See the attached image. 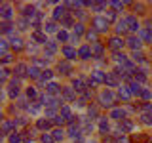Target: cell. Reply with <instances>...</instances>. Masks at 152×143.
Returning <instances> with one entry per match:
<instances>
[{"mask_svg":"<svg viewBox=\"0 0 152 143\" xmlns=\"http://www.w3.org/2000/svg\"><path fill=\"white\" fill-rule=\"evenodd\" d=\"M57 38H59L61 42H66V40H69V35H66L65 31H59V32H57Z\"/></svg>","mask_w":152,"mask_h":143,"instance_id":"38","label":"cell"},{"mask_svg":"<svg viewBox=\"0 0 152 143\" xmlns=\"http://www.w3.org/2000/svg\"><path fill=\"white\" fill-rule=\"evenodd\" d=\"M122 130H126V132L133 130V122L131 120H122Z\"/></svg>","mask_w":152,"mask_h":143,"instance_id":"34","label":"cell"},{"mask_svg":"<svg viewBox=\"0 0 152 143\" xmlns=\"http://www.w3.org/2000/svg\"><path fill=\"white\" fill-rule=\"evenodd\" d=\"M88 113H89V116H97V109H95V107H89Z\"/></svg>","mask_w":152,"mask_h":143,"instance_id":"55","label":"cell"},{"mask_svg":"<svg viewBox=\"0 0 152 143\" xmlns=\"http://www.w3.org/2000/svg\"><path fill=\"white\" fill-rule=\"evenodd\" d=\"M110 4H112L114 10H122L124 8V2H110Z\"/></svg>","mask_w":152,"mask_h":143,"instance_id":"51","label":"cell"},{"mask_svg":"<svg viewBox=\"0 0 152 143\" xmlns=\"http://www.w3.org/2000/svg\"><path fill=\"white\" fill-rule=\"evenodd\" d=\"M0 12H2V17L4 19H10V17H12V6H8V4H4Z\"/></svg>","mask_w":152,"mask_h":143,"instance_id":"25","label":"cell"},{"mask_svg":"<svg viewBox=\"0 0 152 143\" xmlns=\"http://www.w3.org/2000/svg\"><path fill=\"white\" fill-rule=\"evenodd\" d=\"M63 136H65L63 130H55V132H53V139H55V141H61V139H63Z\"/></svg>","mask_w":152,"mask_h":143,"instance_id":"37","label":"cell"},{"mask_svg":"<svg viewBox=\"0 0 152 143\" xmlns=\"http://www.w3.org/2000/svg\"><path fill=\"white\" fill-rule=\"evenodd\" d=\"M0 48H2L4 55H6V50H8V44H6V40H2V44H0Z\"/></svg>","mask_w":152,"mask_h":143,"instance_id":"61","label":"cell"},{"mask_svg":"<svg viewBox=\"0 0 152 143\" xmlns=\"http://www.w3.org/2000/svg\"><path fill=\"white\" fill-rule=\"evenodd\" d=\"M8 74H10V71H8V69H2V82L8 78Z\"/></svg>","mask_w":152,"mask_h":143,"instance_id":"60","label":"cell"},{"mask_svg":"<svg viewBox=\"0 0 152 143\" xmlns=\"http://www.w3.org/2000/svg\"><path fill=\"white\" fill-rule=\"evenodd\" d=\"M34 13H36V8H34V6H27V8H25V15H27V17H32Z\"/></svg>","mask_w":152,"mask_h":143,"instance_id":"35","label":"cell"},{"mask_svg":"<svg viewBox=\"0 0 152 143\" xmlns=\"http://www.w3.org/2000/svg\"><path fill=\"white\" fill-rule=\"evenodd\" d=\"M53 114H55L53 109H46V116H53Z\"/></svg>","mask_w":152,"mask_h":143,"instance_id":"62","label":"cell"},{"mask_svg":"<svg viewBox=\"0 0 152 143\" xmlns=\"http://www.w3.org/2000/svg\"><path fill=\"white\" fill-rule=\"evenodd\" d=\"M91 54L95 57H103V44H99V42L91 44Z\"/></svg>","mask_w":152,"mask_h":143,"instance_id":"14","label":"cell"},{"mask_svg":"<svg viewBox=\"0 0 152 143\" xmlns=\"http://www.w3.org/2000/svg\"><path fill=\"white\" fill-rule=\"evenodd\" d=\"M36 126L40 128V130H50V128H51V122L46 120V118H40V120L36 122Z\"/></svg>","mask_w":152,"mask_h":143,"instance_id":"20","label":"cell"},{"mask_svg":"<svg viewBox=\"0 0 152 143\" xmlns=\"http://www.w3.org/2000/svg\"><path fill=\"white\" fill-rule=\"evenodd\" d=\"M63 55L69 57V59H74V57H76V50H72L70 46H65L63 48Z\"/></svg>","mask_w":152,"mask_h":143,"instance_id":"18","label":"cell"},{"mask_svg":"<svg viewBox=\"0 0 152 143\" xmlns=\"http://www.w3.org/2000/svg\"><path fill=\"white\" fill-rule=\"evenodd\" d=\"M126 44L129 46L133 52H137V50L141 48V38H139V36H129V38L126 40Z\"/></svg>","mask_w":152,"mask_h":143,"instance_id":"5","label":"cell"},{"mask_svg":"<svg viewBox=\"0 0 152 143\" xmlns=\"http://www.w3.org/2000/svg\"><path fill=\"white\" fill-rule=\"evenodd\" d=\"M57 71H59L61 74H70L72 73V65H70L69 61H61V63L57 65Z\"/></svg>","mask_w":152,"mask_h":143,"instance_id":"6","label":"cell"},{"mask_svg":"<svg viewBox=\"0 0 152 143\" xmlns=\"http://www.w3.org/2000/svg\"><path fill=\"white\" fill-rule=\"evenodd\" d=\"M10 141H12V143H19V141H21V136H12Z\"/></svg>","mask_w":152,"mask_h":143,"instance_id":"56","label":"cell"},{"mask_svg":"<svg viewBox=\"0 0 152 143\" xmlns=\"http://www.w3.org/2000/svg\"><path fill=\"white\" fill-rule=\"evenodd\" d=\"M72 88H74V90H78V92H82V90H84V82H82V78H74V80H72Z\"/></svg>","mask_w":152,"mask_h":143,"instance_id":"28","label":"cell"},{"mask_svg":"<svg viewBox=\"0 0 152 143\" xmlns=\"http://www.w3.org/2000/svg\"><path fill=\"white\" fill-rule=\"evenodd\" d=\"M118 94H120V97L124 99V101H127V99H129V97H131V92H129V90H127V88H126V86H122V88H120V90H118Z\"/></svg>","mask_w":152,"mask_h":143,"instance_id":"19","label":"cell"},{"mask_svg":"<svg viewBox=\"0 0 152 143\" xmlns=\"http://www.w3.org/2000/svg\"><path fill=\"white\" fill-rule=\"evenodd\" d=\"M12 48H13V50H21V48H23V40H21V38H13V40H12Z\"/></svg>","mask_w":152,"mask_h":143,"instance_id":"32","label":"cell"},{"mask_svg":"<svg viewBox=\"0 0 152 143\" xmlns=\"http://www.w3.org/2000/svg\"><path fill=\"white\" fill-rule=\"evenodd\" d=\"M28 111H31L32 114H36V113H38V105H36V103H32V105H28Z\"/></svg>","mask_w":152,"mask_h":143,"instance_id":"48","label":"cell"},{"mask_svg":"<svg viewBox=\"0 0 152 143\" xmlns=\"http://www.w3.org/2000/svg\"><path fill=\"white\" fill-rule=\"evenodd\" d=\"M129 92H131V94H137V95H139V94L142 92V90H141V86H139V82H135V80H133V82H131V86H129Z\"/></svg>","mask_w":152,"mask_h":143,"instance_id":"27","label":"cell"},{"mask_svg":"<svg viewBox=\"0 0 152 143\" xmlns=\"http://www.w3.org/2000/svg\"><path fill=\"white\" fill-rule=\"evenodd\" d=\"M34 65H40V67H44V65H48V61H44V59H34Z\"/></svg>","mask_w":152,"mask_h":143,"instance_id":"57","label":"cell"},{"mask_svg":"<svg viewBox=\"0 0 152 143\" xmlns=\"http://www.w3.org/2000/svg\"><path fill=\"white\" fill-rule=\"evenodd\" d=\"M91 76H93V82H104L107 80V74H103L101 71H91Z\"/></svg>","mask_w":152,"mask_h":143,"instance_id":"15","label":"cell"},{"mask_svg":"<svg viewBox=\"0 0 152 143\" xmlns=\"http://www.w3.org/2000/svg\"><path fill=\"white\" fill-rule=\"evenodd\" d=\"M110 118H114V120H124V111L122 109H112Z\"/></svg>","mask_w":152,"mask_h":143,"instance_id":"21","label":"cell"},{"mask_svg":"<svg viewBox=\"0 0 152 143\" xmlns=\"http://www.w3.org/2000/svg\"><path fill=\"white\" fill-rule=\"evenodd\" d=\"M127 25H129V23H127V17H126V19H122V21H118V25H116V32H126L127 29H129Z\"/></svg>","mask_w":152,"mask_h":143,"instance_id":"16","label":"cell"},{"mask_svg":"<svg viewBox=\"0 0 152 143\" xmlns=\"http://www.w3.org/2000/svg\"><path fill=\"white\" fill-rule=\"evenodd\" d=\"M51 76H53V73H51L50 69H44V71H42V78H44V80H50Z\"/></svg>","mask_w":152,"mask_h":143,"instance_id":"39","label":"cell"},{"mask_svg":"<svg viewBox=\"0 0 152 143\" xmlns=\"http://www.w3.org/2000/svg\"><path fill=\"white\" fill-rule=\"evenodd\" d=\"M69 136L72 137V139H78V137H80V128H78V126H74V124H70V128H69Z\"/></svg>","mask_w":152,"mask_h":143,"instance_id":"17","label":"cell"},{"mask_svg":"<svg viewBox=\"0 0 152 143\" xmlns=\"http://www.w3.org/2000/svg\"><path fill=\"white\" fill-rule=\"evenodd\" d=\"M114 61H116V63H122V67H124V65L127 63V57L124 55V54H116V55H114Z\"/></svg>","mask_w":152,"mask_h":143,"instance_id":"30","label":"cell"},{"mask_svg":"<svg viewBox=\"0 0 152 143\" xmlns=\"http://www.w3.org/2000/svg\"><path fill=\"white\" fill-rule=\"evenodd\" d=\"M133 8H135V12H137V13H142V12H145V6H142V4H135Z\"/></svg>","mask_w":152,"mask_h":143,"instance_id":"49","label":"cell"},{"mask_svg":"<svg viewBox=\"0 0 152 143\" xmlns=\"http://www.w3.org/2000/svg\"><path fill=\"white\" fill-rule=\"evenodd\" d=\"M99 99H101V105H103V107H112V103H114V95H112L110 90H104Z\"/></svg>","mask_w":152,"mask_h":143,"instance_id":"1","label":"cell"},{"mask_svg":"<svg viewBox=\"0 0 152 143\" xmlns=\"http://www.w3.org/2000/svg\"><path fill=\"white\" fill-rule=\"evenodd\" d=\"M118 76H120V74H118L116 71H114V73H108V74H107V80H104V82H107L108 86H118Z\"/></svg>","mask_w":152,"mask_h":143,"instance_id":"9","label":"cell"},{"mask_svg":"<svg viewBox=\"0 0 152 143\" xmlns=\"http://www.w3.org/2000/svg\"><path fill=\"white\" fill-rule=\"evenodd\" d=\"M141 95H142L145 99H150V97H152V92H150V90H142V92H141Z\"/></svg>","mask_w":152,"mask_h":143,"instance_id":"47","label":"cell"},{"mask_svg":"<svg viewBox=\"0 0 152 143\" xmlns=\"http://www.w3.org/2000/svg\"><path fill=\"white\" fill-rule=\"evenodd\" d=\"M38 42V44H48V38H46V35L44 32H40V31H34V35H32V40L31 42Z\"/></svg>","mask_w":152,"mask_h":143,"instance_id":"8","label":"cell"},{"mask_svg":"<svg viewBox=\"0 0 152 143\" xmlns=\"http://www.w3.org/2000/svg\"><path fill=\"white\" fill-rule=\"evenodd\" d=\"M133 59H135L137 63H142V54L141 52H133Z\"/></svg>","mask_w":152,"mask_h":143,"instance_id":"43","label":"cell"},{"mask_svg":"<svg viewBox=\"0 0 152 143\" xmlns=\"http://www.w3.org/2000/svg\"><path fill=\"white\" fill-rule=\"evenodd\" d=\"M13 73L19 74V76H25V74H28V69H27V65H25V63H17V65H15V69H13Z\"/></svg>","mask_w":152,"mask_h":143,"instance_id":"12","label":"cell"},{"mask_svg":"<svg viewBox=\"0 0 152 143\" xmlns=\"http://www.w3.org/2000/svg\"><path fill=\"white\" fill-rule=\"evenodd\" d=\"M66 6H59V8H55L53 10V19H65L66 17Z\"/></svg>","mask_w":152,"mask_h":143,"instance_id":"11","label":"cell"},{"mask_svg":"<svg viewBox=\"0 0 152 143\" xmlns=\"http://www.w3.org/2000/svg\"><path fill=\"white\" fill-rule=\"evenodd\" d=\"M27 95H28L31 99H34V97H36V90H34V88H28V90H27Z\"/></svg>","mask_w":152,"mask_h":143,"instance_id":"46","label":"cell"},{"mask_svg":"<svg viewBox=\"0 0 152 143\" xmlns=\"http://www.w3.org/2000/svg\"><path fill=\"white\" fill-rule=\"evenodd\" d=\"M40 73H42V71L38 69V67H31V69H28V76H31V78H38Z\"/></svg>","mask_w":152,"mask_h":143,"instance_id":"29","label":"cell"},{"mask_svg":"<svg viewBox=\"0 0 152 143\" xmlns=\"http://www.w3.org/2000/svg\"><path fill=\"white\" fill-rule=\"evenodd\" d=\"M55 139H53V136H48V133H44L42 136V143H53Z\"/></svg>","mask_w":152,"mask_h":143,"instance_id":"42","label":"cell"},{"mask_svg":"<svg viewBox=\"0 0 152 143\" xmlns=\"http://www.w3.org/2000/svg\"><path fill=\"white\" fill-rule=\"evenodd\" d=\"M17 25H19V29H27V21H25V19H19Z\"/></svg>","mask_w":152,"mask_h":143,"instance_id":"58","label":"cell"},{"mask_svg":"<svg viewBox=\"0 0 152 143\" xmlns=\"http://www.w3.org/2000/svg\"><path fill=\"white\" fill-rule=\"evenodd\" d=\"M82 31H84V25H82V23H78V25H74V36H76V38H78V35H80Z\"/></svg>","mask_w":152,"mask_h":143,"instance_id":"41","label":"cell"},{"mask_svg":"<svg viewBox=\"0 0 152 143\" xmlns=\"http://www.w3.org/2000/svg\"><path fill=\"white\" fill-rule=\"evenodd\" d=\"M2 32H12V25H10L8 21L2 23Z\"/></svg>","mask_w":152,"mask_h":143,"instance_id":"44","label":"cell"},{"mask_svg":"<svg viewBox=\"0 0 152 143\" xmlns=\"http://www.w3.org/2000/svg\"><path fill=\"white\" fill-rule=\"evenodd\" d=\"M46 90H48V92H50V94H57V95H59V94H61V90H59V86H57L55 82H50V84H48V86H46Z\"/></svg>","mask_w":152,"mask_h":143,"instance_id":"24","label":"cell"},{"mask_svg":"<svg viewBox=\"0 0 152 143\" xmlns=\"http://www.w3.org/2000/svg\"><path fill=\"white\" fill-rule=\"evenodd\" d=\"M127 23H129V31H133V32H135V31H141V25L133 17H127Z\"/></svg>","mask_w":152,"mask_h":143,"instance_id":"22","label":"cell"},{"mask_svg":"<svg viewBox=\"0 0 152 143\" xmlns=\"http://www.w3.org/2000/svg\"><path fill=\"white\" fill-rule=\"evenodd\" d=\"M70 23H72V19H70V17H65V19H63V21H61V25H65V27H69V25H70Z\"/></svg>","mask_w":152,"mask_h":143,"instance_id":"54","label":"cell"},{"mask_svg":"<svg viewBox=\"0 0 152 143\" xmlns=\"http://www.w3.org/2000/svg\"><path fill=\"white\" fill-rule=\"evenodd\" d=\"M65 120H66V118L61 116V114H59V116H55V124H59V126H61V124H65Z\"/></svg>","mask_w":152,"mask_h":143,"instance_id":"50","label":"cell"},{"mask_svg":"<svg viewBox=\"0 0 152 143\" xmlns=\"http://www.w3.org/2000/svg\"><path fill=\"white\" fill-rule=\"evenodd\" d=\"M40 99H42V103H44L48 109H53V107H57V105H59V101H57L53 95H42Z\"/></svg>","mask_w":152,"mask_h":143,"instance_id":"3","label":"cell"},{"mask_svg":"<svg viewBox=\"0 0 152 143\" xmlns=\"http://www.w3.org/2000/svg\"><path fill=\"white\" fill-rule=\"evenodd\" d=\"M124 44H126V42H124L120 36H112L110 40H108V46H110V50H114V52H118Z\"/></svg>","mask_w":152,"mask_h":143,"instance_id":"4","label":"cell"},{"mask_svg":"<svg viewBox=\"0 0 152 143\" xmlns=\"http://www.w3.org/2000/svg\"><path fill=\"white\" fill-rule=\"evenodd\" d=\"M141 36L145 38V40H150V38H152V32L150 31H141Z\"/></svg>","mask_w":152,"mask_h":143,"instance_id":"45","label":"cell"},{"mask_svg":"<svg viewBox=\"0 0 152 143\" xmlns=\"http://www.w3.org/2000/svg\"><path fill=\"white\" fill-rule=\"evenodd\" d=\"M46 50H48V55H53L55 52H57V44H55V42H51V40H48Z\"/></svg>","mask_w":152,"mask_h":143,"instance_id":"23","label":"cell"},{"mask_svg":"<svg viewBox=\"0 0 152 143\" xmlns=\"http://www.w3.org/2000/svg\"><path fill=\"white\" fill-rule=\"evenodd\" d=\"M93 27H95V31H97V32H103V31H107V29H108V21L104 17H95L93 19Z\"/></svg>","mask_w":152,"mask_h":143,"instance_id":"2","label":"cell"},{"mask_svg":"<svg viewBox=\"0 0 152 143\" xmlns=\"http://www.w3.org/2000/svg\"><path fill=\"white\" fill-rule=\"evenodd\" d=\"M99 130H101L103 133H107L110 128H108V122H107V118H99Z\"/></svg>","mask_w":152,"mask_h":143,"instance_id":"26","label":"cell"},{"mask_svg":"<svg viewBox=\"0 0 152 143\" xmlns=\"http://www.w3.org/2000/svg\"><path fill=\"white\" fill-rule=\"evenodd\" d=\"M141 122L142 124H152V114H142V116H141Z\"/></svg>","mask_w":152,"mask_h":143,"instance_id":"40","label":"cell"},{"mask_svg":"<svg viewBox=\"0 0 152 143\" xmlns=\"http://www.w3.org/2000/svg\"><path fill=\"white\" fill-rule=\"evenodd\" d=\"M63 97H65V99H70V101H72V99L76 97L72 86H65V90H63Z\"/></svg>","mask_w":152,"mask_h":143,"instance_id":"13","label":"cell"},{"mask_svg":"<svg viewBox=\"0 0 152 143\" xmlns=\"http://www.w3.org/2000/svg\"><path fill=\"white\" fill-rule=\"evenodd\" d=\"M104 19H107V21H108V19L114 21V19H116V12H114V10H108V12L104 13Z\"/></svg>","mask_w":152,"mask_h":143,"instance_id":"36","label":"cell"},{"mask_svg":"<svg viewBox=\"0 0 152 143\" xmlns=\"http://www.w3.org/2000/svg\"><path fill=\"white\" fill-rule=\"evenodd\" d=\"M78 55L82 57V59H89V57H93V54H91V46H88V44L82 46V48L78 50Z\"/></svg>","mask_w":152,"mask_h":143,"instance_id":"7","label":"cell"},{"mask_svg":"<svg viewBox=\"0 0 152 143\" xmlns=\"http://www.w3.org/2000/svg\"><path fill=\"white\" fill-rule=\"evenodd\" d=\"M150 143H152V141H150Z\"/></svg>","mask_w":152,"mask_h":143,"instance_id":"63","label":"cell"},{"mask_svg":"<svg viewBox=\"0 0 152 143\" xmlns=\"http://www.w3.org/2000/svg\"><path fill=\"white\" fill-rule=\"evenodd\" d=\"M88 40H91V44H95V42H97V31H95V29H91V31H88Z\"/></svg>","mask_w":152,"mask_h":143,"instance_id":"31","label":"cell"},{"mask_svg":"<svg viewBox=\"0 0 152 143\" xmlns=\"http://www.w3.org/2000/svg\"><path fill=\"white\" fill-rule=\"evenodd\" d=\"M142 111H146V113L152 114V105L150 103H145V105H142Z\"/></svg>","mask_w":152,"mask_h":143,"instance_id":"53","label":"cell"},{"mask_svg":"<svg viewBox=\"0 0 152 143\" xmlns=\"http://www.w3.org/2000/svg\"><path fill=\"white\" fill-rule=\"evenodd\" d=\"M15 126H17V120H4V124H2V132H4V133H10Z\"/></svg>","mask_w":152,"mask_h":143,"instance_id":"10","label":"cell"},{"mask_svg":"<svg viewBox=\"0 0 152 143\" xmlns=\"http://www.w3.org/2000/svg\"><path fill=\"white\" fill-rule=\"evenodd\" d=\"M10 61H12V55H10V54H6L2 57V63H10Z\"/></svg>","mask_w":152,"mask_h":143,"instance_id":"59","label":"cell"},{"mask_svg":"<svg viewBox=\"0 0 152 143\" xmlns=\"http://www.w3.org/2000/svg\"><path fill=\"white\" fill-rule=\"evenodd\" d=\"M46 31L48 32H53L55 31V23H48V25H46Z\"/></svg>","mask_w":152,"mask_h":143,"instance_id":"52","label":"cell"},{"mask_svg":"<svg viewBox=\"0 0 152 143\" xmlns=\"http://www.w3.org/2000/svg\"><path fill=\"white\" fill-rule=\"evenodd\" d=\"M91 8L95 10V12H103V10L107 8V4H104V2H93V6H91Z\"/></svg>","mask_w":152,"mask_h":143,"instance_id":"33","label":"cell"}]
</instances>
